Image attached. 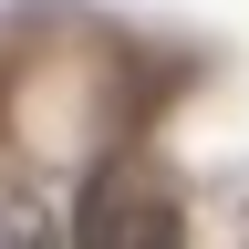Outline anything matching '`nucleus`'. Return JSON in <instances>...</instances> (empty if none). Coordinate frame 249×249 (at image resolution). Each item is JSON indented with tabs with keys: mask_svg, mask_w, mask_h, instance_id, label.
I'll return each instance as SVG.
<instances>
[{
	"mask_svg": "<svg viewBox=\"0 0 249 249\" xmlns=\"http://www.w3.org/2000/svg\"><path fill=\"white\" fill-rule=\"evenodd\" d=\"M0 249H52V239H42V229H11V239H0Z\"/></svg>",
	"mask_w": 249,
	"mask_h": 249,
	"instance_id": "obj_2",
	"label": "nucleus"
},
{
	"mask_svg": "<svg viewBox=\"0 0 249 249\" xmlns=\"http://www.w3.org/2000/svg\"><path fill=\"white\" fill-rule=\"evenodd\" d=\"M124 249H187V218L156 197V208H135V239H124Z\"/></svg>",
	"mask_w": 249,
	"mask_h": 249,
	"instance_id": "obj_1",
	"label": "nucleus"
}]
</instances>
